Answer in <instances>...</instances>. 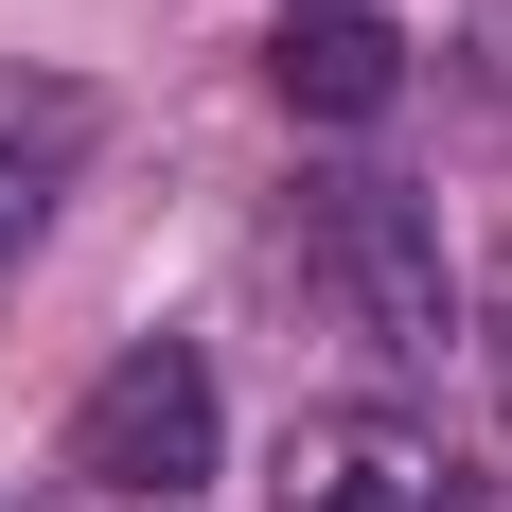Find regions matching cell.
Masks as SVG:
<instances>
[{"mask_svg": "<svg viewBox=\"0 0 512 512\" xmlns=\"http://www.w3.org/2000/svg\"><path fill=\"white\" fill-rule=\"evenodd\" d=\"M283 265L336 301V336H354L371 371H442L460 283H442V212H424L407 177H371V159L301 177V195H283Z\"/></svg>", "mask_w": 512, "mask_h": 512, "instance_id": "obj_1", "label": "cell"}, {"mask_svg": "<svg viewBox=\"0 0 512 512\" xmlns=\"http://www.w3.org/2000/svg\"><path fill=\"white\" fill-rule=\"evenodd\" d=\"M212 442H230V407H212L195 336H124V354L89 371V407H71V477H89L106 512H177L212 477Z\"/></svg>", "mask_w": 512, "mask_h": 512, "instance_id": "obj_2", "label": "cell"}, {"mask_svg": "<svg viewBox=\"0 0 512 512\" xmlns=\"http://www.w3.org/2000/svg\"><path fill=\"white\" fill-rule=\"evenodd\" d=\"M265 512H477V460L407 407H318V424H283Z\"/></svg>", "mask_w": 512, "mask_h": 512, "instance_id": "obj_3", "label": "cell"}, {"mask_svg": "<svg viewBox=\"0 0 512 512\" xmlns=\"http://www.w3.org/2000/svg\"><path fill=\"white\" fill-rule=\"evenodd\" d=\"M265 89H283V124H371V106L407 89V36H389L371 0H283Z\"/></svg>", "mask_w": 512, "mask_h": 512, "instance_id": "obj_4", "label": "cell"}, {"mask_svg": "<svg viewBox=\"0 0 512 512\" xmlns=\"http://www.w3.org/2000/svg\"><path fill=\"white\" fill-rule=\"evenodd\" d=\"M89 142H106V106L71 89V71H0V265H18V248L53 230V212H71Z\"/></svg>", "mask_w": 512, "mask_h": 512, "instance_id": "obj_5", "label": "cell"}, {"mask_svg": "<svg viewBox=\"0 0 512 512\" xmlns=\"http://www.w3.org/2000/svg\"><path fill=\"white\" fill-rule=\"evenodd\" d=\"M460 354H477V389L512 424V230H495V265H477V301H460Z\"/></svg>", "mask_w": 512, "mask_h": 512, "instance_id": "obj_6", "label": "cell"}]
</instances>
